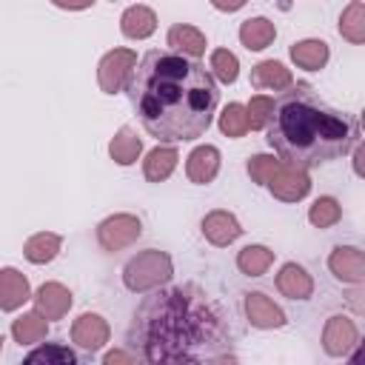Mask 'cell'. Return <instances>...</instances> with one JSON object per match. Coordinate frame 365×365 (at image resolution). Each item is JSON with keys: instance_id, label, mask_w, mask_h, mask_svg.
<instances>
[{"instance_id": "cell-1", "label": "cell", "mask_w": 365, "mask_h": 365, "mask_svg": "<svg viewBox=\"0 0 365 365\" xmlns=\"http://www.w3.org/2000/svg\"><path fill=\"white\" fill-rule=\"evenodd\" d=\"M134 365H217L231 354V325L197 285L148 294L125 331Z\"/></svg>"}, {"instance_id": "cell-2", "label": "cell", "mask_w": 365, "mask_h": 365, "mask_svg": "<svg viewBox=\"0 0 365 365\" xmlns=\"http://www.w3.org/2000/svg\"><path fill=\"white\" fill-rule=\"evenodd\" d=\"M128 97L143 128L160 143L202 137L220 103L211 71L171 48H154L131 68Z\"/></svg>"}, {"instance_id": "cell-3", "label": "cell", "mask_w": 365, "mask_h": 365, "mask_svg": "<svg viewBox=\"0 0 365 365\" xmlns=\"http://www.w3.org/2000/svg\"><path fill=\"white\" fill-rule=\"evenodd\" d=\"M265 140L288 168L305 171L348 154L359 140V123L319 100L308 83H297L274 100Z\"/></svg>"}, {"instance_id": "cell-4", "label": "cell", "mask_w": 365, "mask_h": 365, "mask_svg": "<svg viewBox=\"0 0 365 365\" xmlns=\"http://www.w3.org/2000/svg\"><path fill=\"white\" fill-rule=\"evenodd\" d=\"M171 274H174L171 257L165 251L148 248V251L128 259V265L123 271V282H125L128 291H148V288H157V285L168 282Z\"/></svg>"}, {"instance_id": "cell-5", "label": "cell", "mask_w": 365, "mask_h": 365, "mask_svg": "<svg viewBox=\"0 0 365 365\" xmlns=\"http://www.w3.org/2000/svg\"><path fill=\"white\" fill-rule=\"evenodd\" d=\"M17 365H100L88 351L68 342H40Z\"/></svg>"}, {"instance_id": "cell-6", "label": "cell", "mask_w": 365, "mask_h": 365, "mask_svg": "<svg viewBox=\"0 0 365 365\" xmlns=\"http://www.w3.org/2000/svg\"><path fill=\"white\" fill-rule=\"evenodd\" d=\"M137 66V54L131 48H114L108 51L100 66H97V80H100V88L106 94H117L123 88V83L128 80L131 68Z\"/></svg>"}, {"instance_id": "cell-7", "label": "cell", "mask_w": 365, "mask_h": 365, "mask_svg": "<svg viewBox=\"0 0 365 365\" xmlns=\"http://www.w3.org/2000/svg\"><path fill=\"white\" fill-rule=\"evenodd\" d=\"M140 234H143V225L131 214H114V217L103 220L97 228V240L106 251H120V248L131 245Z\"/></svg>"}, {"instance_id": "cell-8", "label": "cell", "mask_w": 365, "mask_h": 365, "mask_svg": "<svg viewBox=\"0 0 365 365\" xmlns=\"http://www.w3.org/2000/svg\"><path fill=\"white\" fill-rule=\"evenodd\" d=\"M268 188L274 197L285 200V202H294V200H302L311 188V180L305 171H297V168H288V165H279L274 171V177L268 180Z\"/></svg>"}, {"instance_id": "cell-9", "label": "cell", "mask_w": 365, "mask_h": 365, "mask_svg": "<svg viewBox=\"0 0 365 365\" xmlns=\"http://www.w3.org/2000/svg\"><path fill=\"white\" fill-rule=\"evenodd\" d=\"M245 317H248L251 325H257V328H279V325H285L282 308H279L271 297H265L262 291L245 294Z\"/></svg>"}, {"instance_id": "cell-10", "label": "cell", "mask_w": 365, "mask_h": 365, "mask_svg": "<svg viewBox=\"0 0 365 365\" xmlns=\"http://www.w3.org/2000/svg\"><path fill=\"white\" fill-rule=\"evenodd\" d=\"M328 268L342 282H362V277H365V257L354 245H339L328 257Z\"/></svg>"}, {"instance_id": "cell-11", "label": "cell", "mask_w": 365, "mask_h": 365, "mask_svg": "<svg viewBox=\"0 0 365 365\" xmlns=\"http://www.w3.org/2000/svg\"><path fill=\"white\" fill-rule=\"evenodd\" d=\"M71 339H74L83 351L94 354V351H100V348L108 342V325H106V319H103L100 314H83V317L74 322V328H71Z\"/></svg>"}, {"instance_id": "cell-12", "label": "cell", "mask_w": 365, "mask_h": 365, "mask_svg": "<svg viewBox=\"0 0 365 365\" xmlns=\"http://www.w3.org/2000/svg\"><path fill=\"white\" fill-rule=\"evenodd\" d=\"M354 345H356V325L342 314L331 317L325 322V331H322V348L328 354H334V356H342Z\"/></svg>"}, {"instance_id": "cell-13", "label": "cell", "mask_w": 365, "mask_h": 365, "mask_svg": "<svg viewBox=\"0 0 365 365\" xmlns=\"http://www.w3.org/2000/svg\"><path fill=\"white\" fill-rule=\"evenodd\" d=\"M220 171V151L214 145H197L191 154H188V163H185V174L191 182L197 185H205L217 177Z\"/></svg>"}, {"instance_id": "cell-14", "label": "cell", "mask_w": 365, "mask_h": 365, "mask_svg": "<svg viewBox=\"0 0 365 365\" xmlns=\"http://www.w3.org/2000/svg\"><path fill=\"white\" fill-rule=\"evenodd\" d=\"M202 234L214 245H228V242H234L242 234V228H240V222H237L234 214H228V211H211V214L202 217Z\"/></svg>"}, {"instance_id": "cell-15", "label": "cell", "mask_w": 365, "mask_h": 365, "mask_svg": "<svg viewBox=\"0 0 365 365\" xmlns=\"http://www.w3.org/2000/svg\"><path fill=\"white\" fill-rule=\"evenodd\" d=\"M277 288L288 297V299H308L314 294V279L308 277V271L297 262L282 265V271L277 274Z\"/></svg>"}, {"instance_id": "cell-16", "label": "cell", "mask_w": 365, "mask_h": 365, "mask_svg": "<svg viewBox=\"0 0 365 365\" xmlns=\"http://www.w3.org/2000/svg\"><path fill=\"white\" fill-rule=\"evenodd\" d=\"M37 311L46 317V319H60V317H66V311L71 308V294H68V288H63L60 282H46V285H40V291H37Z\"/></svg>"}, {"instance_id": "cell-17", "label": "cell", "mask_w": 365, "mask_h": 365, "mask_svg": "<svg viewBox=\"0 0 365 365\" xmlns=\"http://www.w3.org/2000/svg\"><path fill=\"white\" fill-rule=\"evenodd\" d=\"M29 299V279L14 268H0V308L14 311Z\"/></svg>"}, {"instance_id": "cell-18", "label": "cell", "mask_w": 365, "mask_h": 365, "mask_svg": "<svg viewBox=\"0 0 365 365\" xmlns=\"http://www.w3.org/2000/svg\"><path fill=\"white\" fill-rule=\"evenodd\" d=\"M168 46L171 51L177 54H185V57H200L205 51V37L200 29L194 26H185V23H177L168 29Z\"/></svg>"}, {"instance_id": "cell-19", "label": "cell", "mask_w": 365, "mask_h": 365, "mask_svg": "<svg viewBox=\"0 0 365 365\" xmlns=\"http://www.w3.org/2000/svg\"><path fill=\"white\" fill-rule=\"evenodd\" d=\"M120 26H123L125 37L143 40L157 29V17H154V11L148 6H128L123 11V17H120Z\"/></svg>"}, {"instance_id": "cell-20", "label": "cell", "mask_w": 365, "mask_h": 365, "mask_svg": "<svg viewBox=\"0 0 365 365\" xmlns=\"http://www.w3.org/2000/svg\"><path fill=\"white\" fill-rule=\"evenodd\" d=\"M251 83L257 88H274V91H282L291 86V71L277 63V60H262L251 68Z\"/></svg>"}, {"instance_id": "cell-21", "label": "cell", "mask_w": 365, "mask_h": 365, "mask_svg": "<svg viewBox=\"0 0 365 365\" xmlns=\"http://www.w3.org/2000/svg\"><path fill=\"white\" fill-rule=\"evenodd\" d=\"M177 160H180V157H177V148H171V145H157V148H151L148 157H145V165H143L145 180L163 182V180L174 171Z\"/></svg>"}, {"instance_id": "cell-22", "label": "cell", "mask_w": 365, "mask_h": 365, "mask_svg": "<svg viewBox=\"0 0 365 365\" xmlns=\"http://www.w3.org/2000/svg\"><path fill=\"white\" fill-rule=\"evenodd\" d=\"M291 57L299 68H308V71H319L325 63H328V43L322 40H302V43H294L291 46Z\"/></svg>"}, {"instance_id": "cell-23", "label": "cell", "mask_w": 365, "mask_h": 365, "mask_svg": "<svg viewBox=\"0 0 365 365\" xmlns=\"http://www.w3.org/2000/svg\"><path fill=\"white\" fill-rule=\"evenodd\" d=\"M274 34H277V29H274V23L265 20V17H251V20H245V23L240 26V40H242V46L251 48V51L265 48V46L274 40Z\"/></svg>"}, {"instance_id": "cell-24", "label": "cell", "mask_w": 365, "mask_h": 365, "mask_svg": "<svg viewBox=\"0 0 365 365\" xmlns=\"http://www.w3.org/2000/svg\"><path fill=\"white\" fill-rule=\"evenodd\" d=\"M46 331H48V325L40 317V311H29L20 319H14V325H11V334H14V339L20 345H31V342L46 339Z\"/></svg>"}, {"instance_id": "cell-25", "label": "cell", "mask_w": 365, "mask_h": 365, "mask_svg": "<svg viewBox=\"0 0 365 365\" xmlns=\"http://www.w3.org/2000/svg\"><path fill=\"white\" fill-rule=\"evenodd\" d=\"M57 251H60V237L57 234H34L31 240H26V245H23V254H26V259L29 262H48V259H54L57 257Z\"/></svg>"}, {"instance_id": "cell-26", "label": "cell", "mask_w": 365, "mask_h": 365, "mask_svg": "<svg viewBox=\"0 0 365 365\" xmlns=\"http://www.w3.org/2000/svg\"><path fill=\"white\" fill-rule=\"evenodd\" d=\"M271 262H274V251H268L265 245H245V248L240 251V257H237L240 271L248 274V277H259V274H265Z\"/></svg>"}, {"instance_id": "cell-27", "label": "cell", "mask_w": 365, "mask_h": 365, "mask_svg": "<svg viewBox=\"0 0 365 365\" xmlns=\"http://www.w3.org/2000/svg\"><path fill=\"white\" fill-rule=\"evenodd\" d=\"M108 151H111V157H114L120 165H131V163L140 157L143 143H140V137H137L131 128H120V131H117V137L111 140Z\"/></svg>"}, {"instance_id": "cell-28", "label": "cell", "mask_w": 365, "mask_h": 365, "mask_svg": "<svg viewBox=\"0 0 365 365\" xmlns=\"http://www.w3.org/2000/svg\"><path fill=\"white\" fill-rule=\"evenodd\" d=\"M339 34L345 40H351V43H362L365 40V6L359 0L351 3L342 11V17H339Z\"/></svg>"}, {"instance_id": "cell-29", "label": "cell", "mask_w": 365, "mask_h": 365, "mask_svg": "<svg viewBox=\"0 0 365 365\" xmlns=\"http://www.w3.org/2000/svg\"><path fill=\"white\" fill-rule=\"evenodd\" d=\"M220 131L228 134V137H242V134L248 131V114H245V106H240V103L225 106V111L220 114Z\"/></svg>"}, {"instance_id": "cell-30", "label": "cell", "mask_w": 365, "mask_h": 365, "mask_svg": "<svg viewBox=\"0 0 365 365\" xmlns=\"http://www.w3.org/2000/svg\"><path fill=\"white\" fill-rule=\"evenodd\" d=\"M339 217H342V208H339V202H336L334 197H319V200L311 205V211H308V220H311L317 228H328V225H334Z\"/></svg>"}, {"instance_id": "cell-31", "label": "cell", "mask_w": 365, "mask_h": 365, "mask_svg": "<svg viewBox=\"0 0 365 365\" xmlns=\"http://www.w3.org/2000/svg\"><path fill=\"white\" fill-rule=\"evenodd\" d=\"M211 68H214V77L222 80V83H234L237 74H240L237 57H234L228 48H217V51L211 54Z\"/></svg>"}, {"instance_id": "cell-32", "label": "cell", "mask_w": 365, "mask_h": 365, "mask_svg": "<svg viewBox=\"0 0 365 365\" xmlns=\"http://www.w3.org/2000/svg\"><path fill=\"white\" fill-rule=\"evenodd\" d=\"M271 108H274V100L271 97H251L245 114H248V128H265L268 117H271Z\"/></svg>"}, {"instance_id": "cell-33", "label": "cell", "mask_w": 365, "mask_h": 365, "mask_svg": "<svg viewBox=\"0 0 365 365\" xmlns=\"http://www.w3.org/2000/svg\"><path fill=\"white\" fill-rule=\"evenodd\" d=\"M277 168H279V160L265 157V154H257V157L248 160V174H251V180H254V182H262V185H268V180L274 177Z\"/></svg>"}, {"instance_id": "cell-34", "label": "cell", "mask_w": 365, "mask_h": 365, "mask_svg": "<svg viewBox=\"0 0 365 365\" xmlns=\"http://www.w3.org/2000/svg\"><path fill=\"white\" fill-rule=\"evenodd\" d=\"M103 365H134V359H131V354H125V351L114 348V351H108V354H106Z\"/></svg>"}, {"instance_id": "cell-35", "label": "cell", "mask_w": 365, "mask_h": 365, "mask_svg": "<svg viewBox=\"0 0 365 365\" xmlns=\"http://www.w3.org/2000/svg\"><path fill=\"white\" fill-rule=\"evenodd\" d=\"M217 365H237V359H234V354H225V356H222Z\"/></svg>"}, {"instance_id": "cell-36", "label": "cell", "mask_w": 365, "mask_h": 365, "mask_svg": "<svg viewBox=\"0 0 365 365\" xmlns=\"http://www.w3.org/2000/svg\"><path fill=\"white\" fill-rule=\"evenodd\" d=\"M348 365H359V351H354V356H351V362Z\"/></svg>"}, {"instance_id": "cell-37", "label": "cell", "mask_w": 365, "mask_h": 365, "mask_svg": "<svg viewBox=\"0 0 365 365\" xmlns=\"http://www.w3.org/2000/svg\"><path fill=\"white\" fill-rule=\"evenodd\" d=\"M0 348H3V336H0Z\"/></svg>"}]
</instances>
